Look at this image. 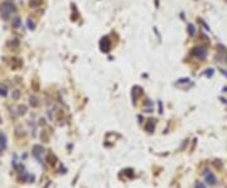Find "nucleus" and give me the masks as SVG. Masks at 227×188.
I'll return each instance as SVG.
<instances>
[{
  "mask_svg": "<svg viewBox=\"0 0 227 188\" xmlns=\"http://www.w3.org/2000/svg\"><path fill=\"white\" fill-rule=\"evenodd\" d=\"M30 104H32V105H34V106H37V105H38L37 99H35V97H32V99H30Z\"/></svg>",
  "mask_w": 227,
  "mask_h": 188,
  "instance_id": "nucleus-12",
  "label": "nucleus"
},
{
  "mask_svg": "<svg viewBox=\"0 0 227 188\" xmlns=\"http://www.w3.org/2000/svg\"><path fill=\"white\" fill-rule=\"evenodd\" d=\"M8 92H6V87L5 86H1L0 85V95H3V96H5Z\"/></svg>",
  "mask_w": 227,
  "mask_h": 188,
  "instance_id": "nucleus-8",
  "label": "nucleus"
},
{
  "mask_svg": "<svg viewBox=\"0 0 227 188\" xmlns=\"http://www.w3.org/2000/svg\"><path fill=\"white\" fill-rule=\"evenodd\" d=\"M192 54H193V57L197 58V59H203V58H206V56H207V49H206L204 47H196V48L193 49Z\"/></svg>",
  "mask_w": 227,
  "mask_h": 188,
  "instance_id": "nucleus-2",
  "label": "nucleus"
},
{
  "mask_svg": "<svg viewBox=\"0 0 227 188\" xmlns=\"http://www.w3.org/2000/svg\"><path fill=\"white\" fill-rule=\"evenodd\" d=\"M100 48H101V51L102 52H110V48H111V42H110V39H108V37H104L102 39H101V42H100Z\"/></svg>",
  "mask_w": 227,
  "mask_h": 188,
  "instance_id": "nucleus-3",
  "label": "nucleus"
},
{
  "mask_svg": "<svg viewBox=\"0 0 227 188\" xmlns=\"http://www.w3.org/2000/svg\"><path fill=\"white\" fill-rule=\"evenodd\" d=\"M5 135H3V134H0V149H4L5 148Z\"/></svg>",
  "mask_w": 227,
  "mask_h": 188,
  "instance_id": "nucleus-6",
  "label": "nucleus"
},
{
  "mask_svg": "<svg viewBox=\"0 0 227 188\" xmlns=\"http://www.w3.org/2000/svg\"><path fill=\"white\" fill-rule=\"evenodd\" d=\"M19 24H20V19H19V18H15L14 22H13V27L16 28V27H19Z\"/></svg>",
  "mask_w": 227,
  "mask_h": 188,
  "instance_id": "nucleus-9",
  "label": "nucleus"
},
{
  "mask_svg": "<svg viewBox=\"0 0 227 188\" xmlns=\"http://www.w3.org/2000/svg\"><path fill=\"white\" fill-rule=\"evenodd\" d=\"M203 175H204V179H206V182H208V184H211V186L216 184V181H217V179H216V177H214V175L211 173V171H204Z\"/></svg>",
  "mask_w": 227,
  "mask_h": 188,
  "instance_id": "nucleus-4",
  "label": "nucleus"
},
{
  "mask_svg": "<svg viewBox=\"0 0 227 188\" xmlns=\"http://www.w3.org/2000/svg\"><path fill=\"white\" fill-rule=\"evenodd\" d=\"M153 129H154V123H149V124H148V125H146V130H153Z\"/></svg>",
  "mask_w": 227,
  "mask_h": 188,
  "instance_id": "nucleus-11",
  "label": "nucleus"
},
{
  "mask_svg": "<svg viewBox=\"0 0 227 188\" xmlns=\"http://www.w3.org/2000/svg\"><path fill=\"white\" fill-rule=\"evenodd\" d=\"M42 4V0H32L30 1V5L32 6H39Z\"/></svg>",
  "mask_w": 227,
  "mask_h": 188,
  "instance_id": "nucleus-7",
  "label": "nucleus"
},
{
  "mask_svg": "<svg viewBox=\"0 0 227 188\" xmlns=\"http://www.w3.org/2000/svg\"><path fill=\"white\" fill-rule=\"evenodd\" d=\"M188 34H189L191 37L196 35V27H194L193 24H188Z\"/></svg>",
  "mask_w": 227,
  "mask_h": 188,
  "instance_id": "nucleus-5",
  "label": "nucleus"
},
{
  "mask_svg": "<svg viewBox=\"0 0 227 188\" xmlns=\"http://www.w3.org/2000/svg\"><path fill=\"white\" fill-rule=\"evenodd\" d=\"M213 72H214V71H213L212 68H208V70H207L204 73H206V76H207V77H211L212 74H213Z\"/></svg>",
  "mask_w": 227,
  "mask_h": 188,
  "instance_id": "nucleus-10",
  "label": "nucleus"
},
{
  "mask_svg": "<svg viewBox=\"0 0 227 188\" xmlns=\"http://www.w3.org/2000/svg\"><path fill=\"white\" fill-rule=\"evenodd\" d=\"M196 188H206V187H204V184H202L201 182H197V183H196Z\"/></svg>",
  "mask_w": 227,
  "mask_h": 188,
  "instance_id": "nucleus-14",
  "label": "nucleus"
},
{
  "mask_svg": "<svg viewBox=\"0 0 227 188\" xmlns=\"http://www.w3.org/2000/svg\"><path fill=\"white\" fill-rule=\"evenodd\" d=\"M28 27H29V29H32V30L34 29V27H35V25H34V23H32V22H30V19L28 20Z\"/></svg>",
  "mask_w": 227,
  "mask_h": 188,
  "instance_id": "nucleus-13",
  "label": "nucleus"
},
{
  "mask_svg": "<svg viewBox=\"0 0 227 188\" xmlns=\"http://www.w3.org/2000/svg\"><path fill=\"white\" fill-rule=\"evenodd\" d=\"M155 6H156V8L159 6V0H155Z\"/></svg>",
  "mask_w": 227,
  "mask_h": 188,
  "instance_id": "nucleus-16",
  "label": "nucleus"
},
{
  "mask_svg": "<svg viewBox=\"0 0 227 188\" xmlns=\"http://www.w3.org/2000/svg\"><path fill=\"white\" fill-rule=\"evenodd\" d=\"M14 12H15V6L13 3H10V1H4V3L1 4L0 14H1V18H3V19L8 20V19L10 18V15L13 14Z\"/></svg>",
  "mask_w": 227,
  "mask_h": 188,
  "instance_id": "nucleus-1",
  "label": "nucleus"
},
{
  "mask_svg": "<svg viewBox=\"0 0 227 188\" xmlns=\"http://www.w3.org/2000/svg\"><path fill=\"white\" fill-rule=\"evenodd\" d=\"M18 97H19V91H15L14 95H13V99H15V100H16Z\"/></svg>",
  "mask_w": 227,
  "mask_h": 188,
  "instance_id": "nucleus-15",
  "label": "nucleus"
}]
</instances>
